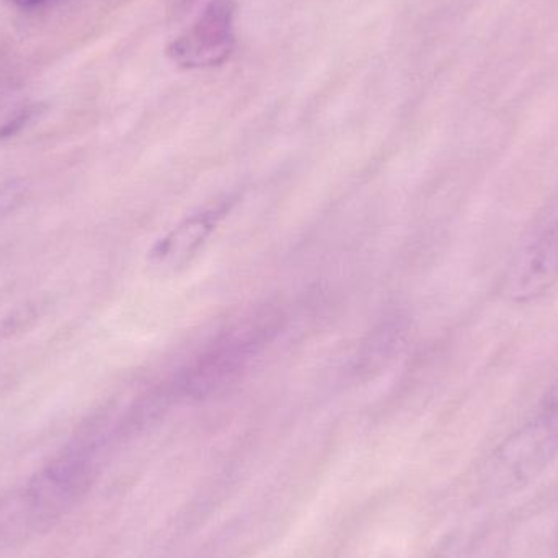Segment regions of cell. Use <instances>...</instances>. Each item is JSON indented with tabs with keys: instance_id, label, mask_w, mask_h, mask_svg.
<instances>
[{
	"instance_id": "cell-6",
	"label": "cell",
	"mask_w": 558,
	"mask_h": 558,
	"mask_svg": "<svg viewBox=\"0 0 558 558\" xmlns=\"http://www.w3.org/2000/svg\"><path fill=\"white\" fill-rule=\"evenodd\" d=\"M12 2L22 9H36V7L45 5L49 0H12Z\"/></svg>"
},
{
	"instance_id": "cell-1",
	"label": "cell",
	"mask_w": 558,
	"mask_h": 558,
	"mask_svg": "<svg viewBox=\"0 0 558 558\" xmlns=\"http://www.w3.org/2000/svg\"><path fill=\"white\" fill-rule=\"evenodd\" d=\"M558 456V384L533 418L511 433L488 461V481L504 492L536 481Z\"/></svg>"
},
{
	"instance_id": "cell-3",
	"label": "cell",
	"mask_w": 558,
	"mask_h": 558,
	"mask_svg": "<svg viewBox=\"0 0 558 558\" xmlns=\"http://www.w3.org/2000/svg\"><path fill=\"white\" fill-rule=\"evenodd\" d=\"M234 19L231 0H211L170 43L169 58L183 69H211L225 64L235 48Z\"/></svg>"
},
{
	"instance_id": "cell-2",
	"label": "cell",
	"mask_w": 558,
	"mask_h": 558,
	"mask_svg": "<svg viewBox=\"0 0 558 558\" xmlns=\"http://www.w3.org/2000/svg\"><path fill=\"white\" fill-rule=\"evenodd\" d=\"M558 281V196L520 242L507 275L513 301L530 302Z\"/></svg>"
},
{
	"instance_id": "cell-4",
	"label": "cell",
	"mask_w": 558,
	"mask_h": 558,
	"mask_svg": "<svg viewBox=\"0 0 558 558\" xmlns=\"http://www.w3.org/2000/svg\"><path fill=\"white\" fill-rule=\"evenodd\" d=\"M211 231V222L206 216H195L179 226L166 241L157 245L153 258L159 267L175 270L195 254Z\"/></svg>"
},
{
	"instance_id": "cell-5",
	"label": "cell",
	"mask_w": 558,
	"mask_h": 558,
	"mask_svg": "<svg viewBox=\"0 0 558 558\" xmlns=\"http://www.w3.org/2000/svg\"><path fill=\"white\" fill-rule=\"evenodd\" d=\"M29 195V186L25 180L15 179L0 183V221L16 211Z\"/></svg>"
}]
</instances>
